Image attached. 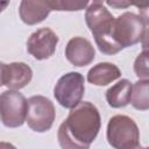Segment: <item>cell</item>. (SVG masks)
<instances>
[{
    "mask_svg": "<svg viewBox=\"0 0 149 149\" xmlns=\"http://www.w3.org/2000/svg\"><path fill=\"white\" fill-rule=\"evenodd\" d=\"M85 80L79 72L63 74L54 87V95L57 102L65 108H73L80 101L85 92Z\"/></svg>",
    "mask_w": 149,
    "mask_h": 149,
    "instance_id": "cell-7",
    "label": "cell"
},
{
    "mask_svg": "<svg viewBox=\"0 0 149 149\" xmlns=\"http://www.w3.org/2000/svg\"><path fill=\"white\" fill-rule=\"evenodd\" d=\"M55 116V106L47 97L33 95L27 100L26 122L31 130L37 133L49 130L54 125Z\"/></svg>",
    "mask_w": 149,
    "mask_h": 149,
    "instance_id": "cell-5",
    "label": "cell"
},
{
    "mask_svg": "<svg viewBox=\"0 0 149 149\" xmlns=\"http://www.w3.org/2000/svg\"><path fill=\"white\" fill-rule=\"evenodd\" d=\"M134 72L140 79H148L149 71H148V50H144L136 57L134 62Z\"/></svg>",
    "mask_w": 149,
    "mask_h": 149,
    "instance_id": "cell-16",
    "label": "cell"
},
{
    "mask_svg": "<svg viewBox=\"0 0 149 149\" xmlns=\"http://www.w3.org/2000/svg\"><path fill=\"white\" fill-rule=\"evenodd\" d=\"M133 84L128 79H121L106 91V100L113 108H121L130 102Z\"/></svg>",
    "mask_w": 149,
    "mask_h": 149,
    "instance_id": "cell-13",
    "label": "cell"
},
{
    "mask_svg": "<svg viewBox=\"0 0 149 149\" xmlns=\"http://www.w3.org/2000/svg\"><path fill=\"white\" fill-rule=\"evenodd\" d=\"M0 149H16V147L8 142H0Z\"/></svg>",
    "mask_w": 149,
    "mask_h": 149,
    "instance_id": "cell-19",
    "label": "cell"
},
{
    "mask_svg": "<svg viewBox=\"0 0 149 149\" xmlns=\"http://www.w3.org/2000/svg\"><path fill=\"white\" fill-rule=\"evenodd\" d=\"M5 73H6V64L0 62V86L5 83Z\"/></svg>",
    "mask_w": 149,
    "mask_h": 149,
    "instance_id": "cell-18",
    "label": "cell"
},
{
    "mask_svg": "<svg viewBox=\"0 0 149 149\" xmlns=\"http://www.w3.org/2000/svg\"><path fill=\"white\" fill-rule=\"evenodd\" d=\"M106 3L108 5V6H112V7H115V8H125V7H128V6H130V3L129 2H119V1H106Z\"/></svg>",
    "mask_w": 149,
    "mask_h": 149,
    "instance_id": "cell-17",
    "label": "cell"
},
{
    "mask_svg": "<svg viewBox=\"0 0 149 149\" xmlns=\"http://www.w3.org/2000/svg\"><path fill=\"white\" fill-rule=\"evenodd\" d=\"M65 57L74 66H85L93 62L95 50L87 38L76 36L68 42L65 47Z\"/></svg>",
    "mask_w": 149,
    "mask_h": 149,
    "instance_id": "cell-9",
    "label": "cell"
},
{
    "mask_svg": "<svg viewBox=\"0 0 149 149\" xmlns=\"http://www.w3.org/2000/svg\"><path fill=\"white\" fill-rule=\"evenodd\" d=\"M33 78V70L29 65L23 62H14L10 64H6V73H5V83L9 90L17 91L23 88L26 85L30 83Z\"/></svg>",
    "mask_w": 149,
    "mask_h": 149,
    "instance_id": "cell-10",
    "label": "cell"
},
{
    "mask_svg": "<svg viewBox=\"0 0 149 149\" xmlns=\"http://www.w3.org/2000/svg\"><path fill=\"white\" fill-rule=\"evenodd\" d=\"M8 5H9V2H8V1H0V13H1V12H2V10H3Z\"/></svg>",
    "mask_w": 149,
    "mask_h": 149,
    "instance_id": "cell-20",
    "label": "cell"
},
{
    "mask_svg": "<svg viewBox=\"0 0 149 149\" xmlns=\"http://www.w3.org/2000/svg\"><path fill=\"white\" fill-rule=\"evenodd\" d=\"M121 77L120 69L109 62L98 63L87 72V80L97 86H105Z\"/></svg>",
    "mask_w": 149,
    "mask_h": 149,
    "instance_id": "cell-12",
    "label": "cell"
},
{
    "mask_svg": "<svg viewBox=\"0 0 149 149\" xmlns=\"http://www.w3.org/2000/svg\"><path fill=\"white\" fill-rule=\"evenodd\" d=\"M106 137L114 149H130L140 144L139 127L127 115H114L109 119Z\"/></svg>",
    "mask_w": 149,
    "mask_h": 149,
    "instance_id": "cell-4",
    "label": "cell"
},
{
    "mask_svg": "<svg viewBox=\"0 0 149 149\" xmlns=\"http://www.w3.org/2000/svg\"><path fill=\"white\" fill-rule=\"evenodd\" d=\"M114 20L115 17L101 1L88 2L85 10V21L94 37L98 49L105 55H115L121 51V48L112 37Z\"/></svg>",
    "mask_w": 149,
    "mask_h": 149,
    "instance_id": "cell-2",
    "label": "cell"
},
{
    "mask_svg": "<svg viewBox=\"0 0 149 149\" xmlns=\"http://www.w3.org/2000/svg\"><path fill=\"white\" fill-rule=\"evenodd\" d=\"M130 149H148L147 147H141L140 144L139 146H136V147H134V148H130Z\"/></svg>",
    "mask_w": 149,
    "mask_h": 149,
    "instance_id": "cell-21",
    "label": "cell"
},
{
    "mask_svg": "<svg viewBox=\"0 0 149 149\" xmlns=\"http://www.w3.org/2000/svg\"><path fill=\"white\" fill-rule=\"evenodd\" d=\"M100 127L98 108L90 101H80L61 123L57 132L58 143L62 149H90Z\"/></svg>",
    "mask_w": 149,
    "mask_h": 149,
    "instance_id": "cell-1",
    "label": "cell"
},
{
    "mask_svg": "<svg viewBox=\"0 0 149 149\" xmlns=\"http://www.w3.org/2000/svg\"><path fill=\"white\" fill-rule=\"evenodd\" d=\"M51 10H81L88 6L87 1L80 0H51L49 1Z\"/></svg>",
    "mask_w": 149,
    "mask_h": 149,
    "instance_id": "cell-15",
    "label": "cell"
},
{
    "mask_svg": "<svg viewBox=\"0 0 149 149\" xmlns=\"http://www.w3.org/2000/svg\"><path fill=\"white\" fill-rule=\"evenodd\" d=\"M58 36L50 28H40L34 31L27 41V51L36 59L42 61L51 57L58 44Z\"/></svg>",
    "mask_w": 149,
    "mask_h": 149,
    "instance_id": "cell-8",
    "label": "cell"
},
{
    "mask_svg": "<svg viewBox=\"0 0 149 149\" xmlns=\"http://www.w3.org/2000/svg\"><path fill=\"white\" fill-rule=\"evenodd\" d=\"M27 99L14 90L3 91L0 94V120L8 128L21 127L26 121Z\"/></svg>",
    "mask_w": 149,
    "mask_h": 149,
    "instance_id": "cell-6",
    "label": "cell"
},
{
    "mask_svg": "<svg viewBox=\"0 0 149 149\" xmlns=\"http://www.w3.org/2000/svg\"><path fill=\"white\" fill-rule=\"evenodd\" d=\"M148 21L132 12H125L114 20L113 41L121 48L132 47L147 38Z\"/></svg>",
    "mask_w": 149,
    "mask_h": 149,
    "instance_id": "cell-3",
    "label": "cell"
},
{
    "mask_svg": "<svg viewBox=\"0 0 149 149\" xmlns=\"http://www.w3.org/2000/svg\"><path fill=\"white\" fill-rule=\"evenodd\" d=\"M130 102L135 109L147 111L149 108V80L139 79L132 88Z\"/></svg>",
    "mask_w": 149,
    "mask_h": 149,
    "instance_id": "cell-14",
    "label": "cell"
},
{
    "mask_svg": "<svg viewBox=\"0 0 149 149\" xmlns=\"http://www.w3.org/2000/svg\"><path fill=\"white\" fill-rule=\"evenodd\" d=\"M51 12L49 1H33L23 0L19 7V14L22 20L28 26H34L42 22Z\"/></svg>",
    "mask_w": 149,
    "mask_h": 149,
    "instance_id": "cell-11",
    "label": "cell"
}]
</instances>
